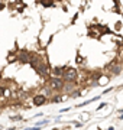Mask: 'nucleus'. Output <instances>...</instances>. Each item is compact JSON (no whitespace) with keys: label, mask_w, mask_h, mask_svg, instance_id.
I'll return each mask as SVG.
<instances>
[{"label":"nucleus","mask_w":123,"mask_h":130,"mask_svg":"<svg viewBox=\"0 0 123 130\" xmlns=\"http://www.w3.org/2000/svg\"><path fill=\"white\" fill-rule=\"evenodd\" d=\"M61 74H62V70H59V68L54 70V75H61Z\"/></svg>","instance_id":"423d86ee"},{"label":"nucleus","mask_w":123,"mask_h":130,"mask_svg":"<svg viewBox=\"0 0 123 130\" xmlns=\"http://www.w3.org/2000/svg\"><path fill=\"white\" fill-rule=\"evenodd\" d=\"M45 101H47V98L43 97V95H35V98H33V103H35V106H42Z\"/></svg>","instance_id":"f03ea898"},{"label":"nucleus","mask_w":123,"mask_h":130,"mask_svg":"<svg viewBox=\"0 0 123 130\" xmlns=\"http://www.w3.org/2000/svg\"><path fill=\"white\" fill-rule=\"evenodd\" d=\"M42 5L43 6H51L52 5V0H42Z\"/></svg>","instance_id":"39448f33"},{"label":"nucleus","mask_w":123,"mask_h":130,"mask_svg":"<svg viewBox=\"0 0 123 130\" xmlns=\"http://www.w3.org/2000/svg\"><path fill=\"white\" fill-rule=\"evenodd\" d=\"M29 59H30V58H28V54H26V52H22V54H20V61H22V62H28Z\"/></svg>","instance_id":"7ed1b4c3"},{"label":"nucleus","mask_w":123,"mask_h":130,"mask_svg":"<svg viewBox=\"0 0 123 130\" xmlns=\"http://www.w3.org/2000/svg\"><path fill=\"white\" fill-rule=\"evenodd\" d=\"M75 77H77V71L74 68H67L65 72H64V78L67 81H72V79H75Z\"/></svg>","instance_id":"f257e3e1"},{"label":"nucleus","mask_w":123,"mask_h":130,"mask_svg":"<svg viewBox=\"0 0 123 130\" xmlns=\"http://www.w3.org/2000/svg\"><path fill=\"white\" fill-rule=\"evenodd\" d=\"M52 85H54V87H57V88H61L62 87V83H61V79H54V81H52Z\"/></svg>","instance_id":"20e7f679"}]
</instances>
